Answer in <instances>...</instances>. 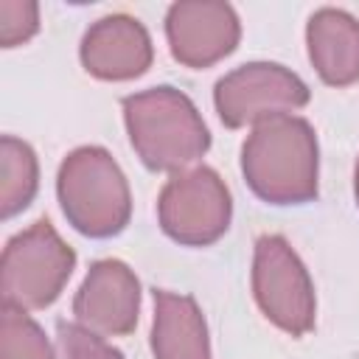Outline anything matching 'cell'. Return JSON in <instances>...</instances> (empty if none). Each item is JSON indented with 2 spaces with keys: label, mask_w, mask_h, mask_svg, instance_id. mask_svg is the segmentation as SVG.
<instances>
[{
  "label": "cell",
  "mask_w": 359,
  "mask_h": 359,
  "mask_svg": "<svg viewBox=\"0 0 359 359\" xmlns=\"http://www.w3.org/2000/svg\"><path fill=\"white\" fill-rule=\"evenodd\" d=\"M241 174L269 205H303L317 196L320 151L314 126L300 115L258 121L241 146Z\"/></svg>",
  "instance_id": "1"
},
{
  "label": "cell",
  "mask_w": 359,
  "mask_h": 359,
  "mask_svg": "<svg viewBox=\"0 0 359 359\" xmlns=\"http://www.w3.org/2000/svg\"><path fill=\"white\" fill-rule=\"evenodd\" d=\"M129 143L151 171H185L210 149V132L194 101L160 84L121 101Z\"/></svg>",
  "instance_id": "2"
},
{
  "label": "cell",
  "mask_w": 359,
  "mask_h": 359,
  "mask_svg": "<svg viewBox=\"0 0 359 359\" xmlns=\"http://www.w3.org/2000/svg\"><path fill=\"white\" fill-rule=\"evenodd\" d=\"M56 196L65 219L90 238L118 236L132 216L129 182L101 146H79L62 160Z\"/></svg>",
  "instance_id": "3"
},
{
  "label": "cell",
  "mask_w": 359,
  "mask_h": 359,
  "mask_svg": "<svg viewBox=\"0 0 359 359\" xmlns=\"http://www.w3.org/2000/svg\"><path fill=\"white\" fill-rule=\"evenodd\" d=\"M76 252L62 241L48 219H36L28 230L11 236L0 258L3 306L20 311L48 309L70 280Z\"/></svg>",
  "instance_id": "4"
},
{
  "label": "cell",
  "mask_w": 359,
  "mask_h": 359,
  "mask_svg": "<svg viewBox=\"0 0 359 359\" xmlns=\"http://www.w3.org/2000/svg\"><path fill=\"white\" fill-rule=\"evenodd\" d=\"M252 294L264 317L289 337H303L314 328V283L300 255L278 233L261 236L255 241Z\"/></svg>",
  "instance_id": "5"
},
{
  "label": "cell",
  "mask_w": 359,
  "mask_h": 359,
  "mask_svg": "<svg viewBox=\"0 0 359 359\" xmlns=\"http://www.w3.org/2000/svg\"><path fill=\"white\" fill-rule=\"evenodd\" d=\"M230 191L208 165L174 174L157 199V222L163 233L185 247H208L219 241L230 227Z\"/></svg>",
  "instance_id": "6"
},
{
  "label": "cell",
  "mask_w": 359,
  "mask_h": 359,
  "mask_svg": "<svg viewBox=\"0 0 359 359\" xmlns=\"http://www.w3.org/2000/svg\"><path fill=\"white\" fill-rule=\"evenodd\" d=\"M309 98L306 81L278 62H247L213 87V104L227 129L255 126L272 115H292Z\"/></svg>",
  "instance_id": "7"
},
{
  "label": "cell",
  "mask_w": 359,
  "mask_h": 359,
  "mask_svg": "<svg viewBox=\"0 0 359 359\" xmlns=\"http://www.w3.org/2000/svg\"><path fill=\"white\" fill-rule=\"evenodd\" d=\"M165 39L171 56L194 70L210 67L230 56L241 39V22L227 3L182 0L168 6Z\"/></svg>",
  "instance_id": "8"
},
{
  "label": "cell",
  "mask_w": 359,
  "mask_h": 359,
  "mask_svg": "<svg viewBox=\"0 0 359 359\" xmlns=\"http://www.w3.org/2000/svg\"><path fill=\"white\" fill-rule=\"evenodd\" d=\"M140 311V280L118 258L90 264L76 297V323L101 337H123L135 331Z\"/></svg>",
  "instance_id": "9"
},
{
  "label": "cell",
  "mask_w": 359,
  "mask_h": 359,
  "mask_svg": "<svg viewBox=\"0 0 359 359\" xmlns=\"http://www.w3.org/2000/svg\"><path fill=\"white\" fill-rule=\"evenodd\" d=\"M79 56L90 76L101 81H129L151 67L154 48L140 20L129 14H107L84 31Z\"/></svg>",
  "instance_id": "10"
},
{
  "label": "cell",
  "mask_w": 359,
  "mask_h": 359,
  "mask_svg": "<svg viewBox=\"0 0 359 359\" xmlns=\"http://www.w3.org/2000/svg\"><path fill=\"white\" fill-rule=\"evenodd\" d=\"M309 59L331 87L359 81V20L342 8H320L306 25Z\"/></svg>",
  "instance_id": "11"
},
{
  "label": "cell",
  "mask_w": 359,
  "mask_h": 359,
  "mask_svg": "<svg viewBox=\"0 0 359 359\" xmlns=\"http://www.w3.org/2000/svg\"><path fill=\"white\" fill-rule=\"evenodd\" d=\"M151 353L154 359H210L208 325L191 294L154 289Z\"/></svg>",
  "instance_id": "12"
},
{
  "label": "cell",
  "mask_w": 359,
  "mask_h": 359,
  "mask_svg": "<svg viewBox=\"0 0 359 359\" xmlns=\"http://www.w3.org/2000/svg\"><path fill=\"white\" fill-rule=\"evenodd\" d=\"M39 188V163L34 149L14 137H0V216L11 219L22 213Z\"/></svg>",
  "instance_id": "13"
},
{
  "label": "cell",
  "mask_w": 359,
  "mask_h": 359,
  "mask_svg": "<svg viewBox=\"0 0 359 359\" xmlns=\"http://www.w3.org/2000/svg\"><path fill=\"white\" fill-rule=\"evenodd\" d=\"M0 359H56L53 348L28 311L0 309Z\"/></svg>",
  "instance_id": "14"
},
{
  "label": "cell",
  "mask_w": 359,
  "mask_h": 359,
  "mask_svg": "<svg viewBox=\"0 0 359 359\" xmlns=\"http://www.w3.org/2000/svg\"><path fill=\"white\" fill-rule=\"evenodd\" d=\"M59 334V348H62V359H123V353L118 348H112L101 334L87 331L79 323H59L56 325Z\"/></svg>",
  "instance_id": "15"
},
{
  "label": "cell",
  "mask_w": 359,
  "mask_h": 359,
  "mask_svg": "<svg viewBox=\"0 0 359 359\" xmlns=\"http://www.w3.org/2000/svg\"><path fill=\"white\" fill-rule=\"evenodd\" d=\"M39 31V6L31 0H0V45L17 48Z\"/></svg>",
  "instance_id": "16"
},
{
  "label": "cell",
  "mask_w": 359,
  "mask_h": 359,
  "mask_svg": "<svg viewBox=\"0 0 359 359\" xmlns=\"http://www.w3.org/2000/svg\"><path fill=\"white\" fill-rule=\"evenodd\" d=\"M353 196H356V205H359V160H356V168H353Z\"/></svg>",
  "instance_id": "17"
}]
</instances>
